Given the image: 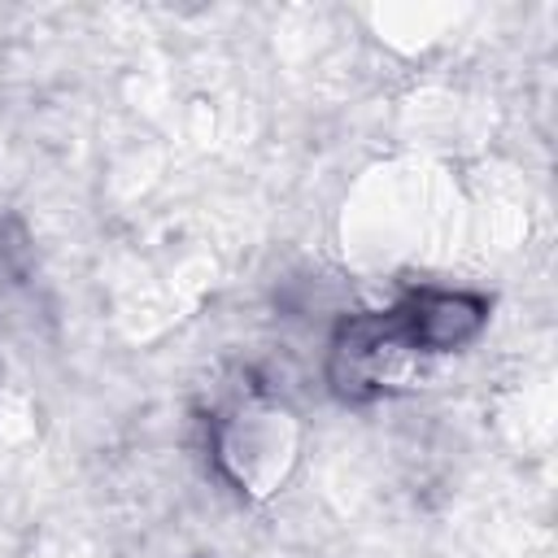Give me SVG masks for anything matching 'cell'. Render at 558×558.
Here are the masks:
<instances>
[{
  "label": "cell",
  "instance_id": "6da1fadb",
  "mask_svg": "<svg viewBox=\"0 0 558 558\" xmlns=\"http://www.w3.org/2000/svg\"><path fill=\"white\" fill-rule=\"evenodd\" d=\"M388 314H392V327H397L405 353H449V349L466 344L484 327L488 301L484 296H471V292L427 288V292L405 296Z\"/></svg>",
  "mask_w": 558,
  "mask_h": 558
}]
</instances>
